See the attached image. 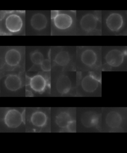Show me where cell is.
<instances>
[{
  "mask_svg": "<svg viewBox=\"0 0 127 153\" xmlns=\"http://www.w3.org/2000/svg\"><path fill=\"white\" fill-rule=\"evenodd\" d=\"M5 124L8 127L16 128L23 123L22 113L20 112L18 110L11 109L8 110L4 117Z\"/></svg>",
  "mask_w": 127,
  "mask_h": 153,
  "instance_id": "cell-9",
  "label": "cell"
},
{
  "mask_svg": "<svg viewBox=\"0 0 127 153\" xmlns=\"http://www.w3.org/2000/svg\"><path fill=\"white\" fill-rule=\"evenodd\" d=\"M127 47H111L105 50L102 56V70L109 71L121 69L127 63Z\"/></svg>",
  "mask_w": 127,
  "mask_h": 153,
  "instance_id": "cell-1",
  "label": "cell"
},
{
  "mask_svg": "<svg viewBox=\"0 0 127 153\" xmlns=\"http://www.w3.org/2000/svg\"><path fill=\"white\" fill-rule=\"evenodd\" d=\"M22 118H23V123H26V111L25 110L23 111L22 112Z\"/></svg>",
  "mask_w": 127,
  "mask_h": 153,
  "instance_id": "cell-22",
  "label": "cell"
},
{
  "mask_svg": "<svg viewBox=\"0 0 127 153\" xmlns=\"http://www.w3.org/2000/svg\"><path fill=\"white\" fill-rule=\"evenodd\" d=\"M51 18L54 26L60 30H66L73 26L74 19L67 13H59V11H52Z\"/></svg>",
  "mask_w": 127,
  "mask_h": 153,
  "instance_id": "cell-6",
  "label": "cell"
},
{
  "mask_svg": "<svg viewBox=\"0 0 127 153\" xmlns=\"http://www.w3.org/2000/svg\"><path fill=\"white\" fill-rule=\"evenodd\" d=\"M56 88L58 93L62 95L67 94L72 90V83L68 75L62 74L57 79Z\"/></svg>",
  "mask_w": 127,
  "mask_h": 153,
  "instance_id": "cell-12",
  "label": "cell"
},
{
  "mask_svg": "<svg viewBox=\"0 0 127 153\" xmlns=\"http://www.w3.org/2000/svg\"><path fill=\"white\" fill-rule=\"evenodd\" d=\"M40 66L41 70L43 71H45V72L50 71H51V69L50 59L49 58L46 59H45Z\"/></svg>",
  "mask_w": 127,
  "mask_h": 153,
  "instance_id": "cell-20",
  "label": "cell"
},
{
  "mask_svg": "<svg viewBox=\"0 0 127 153\" xmlns=\"http://www.w3.org/2000/svg\"><path fill=\"white\" fill-rule=\"evenodd\" d=\"M22 56L20 50L12 48L8 50L4 56V62L7 66L15 68L18 66L21 62Z\"/></svg>",
  "mask_w": 127,
  "mask_h": 153,
  "instance_id": "cell-10",
  "label": "cell"
},
{
  "mask_svg": "<svg viewBox=\"0 0 127 153\" xmlns=\"http://www.w3.org/2000/svg\"><path fill=\"white\" fill-rule=\"evenodd\" d=\"M102 85L101 71H87L81 76L79 85L82 91L87 94L98 91Z\"/></svg>",
  "mask_w": 127,
  "mask_h": 153,
  "instance_id": "cell-5",
  "label": "cell"
},
{
  "mask_svg": "<svg viewBox=\"0 0 127 153\" xmlns=\"http://www.w3.org/2000/svg\"><path fill=\"white\" fill-rule=\"evenodd\" d=\"M99 120V115L94 111H87L82 114L81 121L82 125L87 128L96 126Z\"/></svg>",
  "mask_w": 127,
  "mask_h": 153,
  "instance_id": "cell-14",
  "label": "cell"
},
{
  "mask_svg": "<svg viewBox=\"0 0 127 153\" xmlns=\"http://www.w3.org/2000/svg\"><path fill=\"white\" fill-rule=\"evenodd\" d=\"M71 60L70 54L66 51H62L57 53L55 57L54 62L56 65L60 66H66L69 65Z\"/></svg>",
  "mask_w": 127,
  "mask_h": 153,
  "instance_id": "cell-17",
  "label": "cell"
},
{
  "mask_svg": "<svg viewBox=\"0 0 127 153\" xmlns=\"http://www.w3.org/2000/svg\"><path fill=\"white\" fill-rule=\"evenodd\" d=\"M105 27L109 33L113 35H124L127 33V19L122 13L112 11L105 16Z\"/></svg>",
  "mask_w": 127,
  "mask_h": 153,
  "instance_id": "cell-4",
  "label": "cell"
},
{
  "mask_svg": "<svg viewBox=\"0 0 127 153\" xmlns=\"http://www.w3.org/2000/svg\"><path fill=\"white\" fill-rule=\"evenodd\" d=\"M48 20L46 16L42 13H38L34 14L30 19V25L37 31H41L47 27Z\"/></svg>",
  "mask_w": 127,
  "mask_h": 153,
  "instance_id": "cell-13",
  "label": "cell"
},
{
  "mask_svg": "<svg viewBox=\"0 0 127 153\" xmlns=\"http://www.w3.org/2000/svg\"></svg>",
  "mask_w": 127,
  "mask_h": 153,
  "instance_id": "cell-24",
  "label": "cell"
},
{
  "mask_svg": "<svg viewBox=\"0 0 127 153\" xmlns=\"http://www.w3.org/2000/svg\"><path fill=\"white\" fill-rule=\"evenodd\" d=\"M68 132L75 133L76 131V122L75 120H72L66 128Z\"/></svg>",
  "mask_w": 127,
  "mask_h": 153,
  "instance_id": "cell-21",
  "label": "cell"
},
{
  "mask_svg": "<svg viewBox=\"0 0 127 153\" xmlns=\"http://www.w3.org/2000/svg\"><path fill=\"white\" fill-rule=\"evenodd\" d=\"M79 61L88 71H101L102 53L101 47H82L79 54Z\"/></svg>",
  "mask_w": 127,
  "mask_h": 153,
  "instance_id": "cell-2",
  "label": "cell"
},
{
  "mask_svg": "<svg viewBox=\"0 0 127 153\" xmlns=\"http://www.w3.org/2000/svg\"><path fill=\"white\" fill-rule=\"evenodd\" d=\"M4 26L9 33H18L23 29V21L19 14L10 13L5 18Z\"/></svg>",
  "mask_w": 127,
  "mask_h": 153,
  "instance_id": "cell-7",
  "label": "cell"
},
{
  "mask_svg": "<svg viewBox=\"0 0 127 153\" xmlns=\"http://www.w3.org/2000/svg\"><path fill=\"white\" fill-rule=\"evenodd\" d=\"M72 120L70 114L67 112L64 111L57 115L56 117V123L59 127L65 129Z\"/></svg>",
  "mask_w": 127,
  "mask_h": 153,
  "instance_id": "cell-18",
  "label": "cell"
},
{
  "mask_svg": "<svg viewBox=\"0 0 127 153\" xmlns=\"http://www.w3.org/2000/svg\"><path fill=\"white\" fill-rule=\"evenodd\" d=\"M30 59L33 65L39 66H40L45 59L43 54L37 50L32 51L30 53Z\"/></svg>",
  "mask_w": 127,
  "mask_h": 153,
  "instance_id": "cell-19",
  "label": "cell"
},
{
  "mask_svg": "<svg viewBox=\"0 0 127 153\" xmlns=\"http://www.w3.org/2000/svg\"><path fill=\"white\" fill-rule=\"evenodd\" d=\"M122 117L121 114L116 111L109 112L106 115V124L111 128L119 127L122 122Z\"/></svg>",
  "mask_w": 127,
  "mask_h": 153,
  "instance_id": "cell-15",
  "label": "cell"
},
{
  "mask_svg": "<svg viewBox=\"0 0 127 153\" xmlns=\"http://www.w3.org/2000/svg\"><path fill=\"white\" fill-rule=\"evenodd\" d=\"M48 82L45 76L41 74H37L29 77V85L34 91L42 94L49 85Z\"/></svg>",
  "mask_w": 127,
  "mask_h": 153,
  "instance_id": "cell-8",
  "label": "cell"
},
{
  "mask_svg": "<svg viewBox=\"0 0 127 153\" xmlns=\"http://www.w3.org/2000/svg\"></svg>",
  "mask_w": 127,
  "mask_h": 153,
  "instance_id": "cell-23",
  "label": "cell"
},
{
  "mask_svg": "<svg viewBox=\"0 0 127 153\" xmlns=\"http://www.w3.org/2000/svg\"><path fill=\"white\" fill-rule=\"evenodd\" d=\"M101 11H92L84 14L79 21L81 30L87 35H99L102 33Z\"/></svg>",
  "mask_w": 127,
  "mask_h": 153,
  "instance_id": "cell-3",
  "label": "cell"
},
{
  "mask_svg": "<svg viewBox=\"0 0 127 153\" xmlns=\"http://www.w3.org/2000/svg\"><path fill=\"white\" fill-rule=\"evenodd\" d=\"M4 84L8 90L11 91H16L23 86V81L20 75L10 74L6 77Z\"/></svg>",
  "mask_w": 127,
  "mask_h": 153,
  "instance_id": "cell-11",
  "label": "cell"
},
{
  "mask_svg": "<svg viewBox=\"0 0 127 153\" xmlns=\"http://www.w3.org/2000/svg\"><path fill=\"white\" fill-rule=\"evenodd\" d=\"M30 121L34 126L42 127L46 124L47 116L46 114L42 111H35L31 116Z\"/></svg>",
  "mask_w": 127,
  "mask_h": 153,
  "instance_id": "cell-16",
  "label": "cell"
}]
</instances>
